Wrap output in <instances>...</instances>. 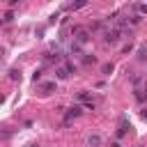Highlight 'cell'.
<instances>
[{"label":"cell","mask_w":147,"mask_h":147,"mask_svg":"<svg viewBox=\"0 0 147 147\" xmlns=\"http://www.w3.org/2000/svg\"><path fill=\"white\" fill-rule=\"evenodd\" d=\"M9 78H11V80H21V71H18V69H11V71H9Z\"/></svg>","instance_id":"obj_12"},{"label":"cell","mask_w":147,"mask_h":147,"mask_svg":"<svg viewBox=\"0 0 147 147\" xmlns=\"http://www.w3.org/2000/svg\"><path fill=\"white\" fill-rule=\"evenodd\" d=\"M83 55H85V57H83L85 64H94V62H96V55H90V53H83Z\"/></svg>","instance_id":"obj_9"},{"label":"cell","mask_w":147,"mask_h":147,"mask_svg":"<svg viewBox=\"0 0 147 147\" xmlns=\"http://www.w3.org/2000/svg\"><path fill=\"white\" fill-rule=\"evenodd\" d=\"M90 39H92V32H90V30L78 28V25L74 28V41H76V44H80V46H83V44H87Z\"/></svg>","instance_id":"obj_1"},{"label":"cell","mask_w":147,"mask_h":147,"mask_svg":"<svg viewBox=\"0 0 147 147\" xmlns=\"http://www.w3.org/2000/svg\"><path fill=\"white\" fill-rule=\"evenodd\" d=\"M9 21H14V14H11V11H7V14H5V23H9Z\"/></svg>","instance_id":"obj_16"},{"label":"cell","mask_w":147,"mask_h":147,"mask_svg":"<svg viewBox=\"0 0 147 147\" xmlns=\"http://www.w3.org/2000/svg\"><path fill=\"white\" fill-rule=\"evenodd\" d=\"M113 71H115V64H113V62H106V64L101 67V74H103V76H110Z\"/></svg>","instance_id":"obj_6"},{"label":"cell","mask_w":147,"mask_h":147,"mask_svg":"<svg viewBox=\"0 0 147 147\" xmlns=\"http://www.w3.org/2000/svg\"><path fill=\"white\" fill-rule=\"evenodd\" d=\"M76 99H78V101H85V99H90V92H87V90H80V92L76 94Z\"/></svg>","instance_id":"obj_10"},{"label":"cell","mask_w":147,"mask_h":147,"mask_svg":"<svg viewBox=\"0 0 147 147\" xmlns=\"http://www.w3.org/2000/svg\"><path fill=\"white\" fill-rule=\"evenodd\" d=\"M119 34H122L119 30H106V32H103V41H106L108 46H115V44L119 41Z\"/></svg>","instance_id":"obj_2"},{"label":"cell","mask_w":147,"mask_h":147,"mask_svg":"<svg viewBox=\"0 0 147 147\" xmlns=\"http://www.w3.org/2000/svg\"><path fill=\"white\" fill-rule=\"evenodd\" d=\"M32 80L39 83V80H41V71H34V74H32Z\"/></svg>","instance_id":"obj_15"},{"label":"cell","mask_w":147,"mask_h":147,"mask_svg":"<svg viewBox=\"0 0 147 147\" xmlns=\"http://www.w3.org/2000/svg\"><path fill=\"white\" fill-rule=\"evenodd\" d=\"M138 60H140V62L147 60V46H140V48H138Z\"/></svg>","instance_id":"obj_8"},{"label":"cell","mask_w":147,"mask_h":147,"mask_svg":"<svg viewBox=\"0 0 147 147\" xmlns=\"http://www.w3.org/2000/svg\"><path fill=\"white\" fill-rule=\"evenodd\" d=\"M85 5H87L85 0H83V2H71V5L67 7V9H71V11H74V9H80V7H85Z\"/></svg>","instance_id":"obj_11"},{"label":"cell","mask_w":147,"mask_h":147,"mask_svg":"<svg viewBox=\"0 0 147 147\" xmlns=\"http://www.w3.org/2000/svg\"><path fill=\"white\" fill-rule=\"evenodd\" d=\"M80 115H83V108H80L78 103H76V106H69V108L64 110V119H67V122L74 119V117H80Z\"/></svg>","instance_id":"obj_3"},{"label":"cell","mask_w":147,"mask_h":147,"mask_svg":"<svg viewBox=\"0 0 147 147\" xmlns=\"http://www.w3.org/2000/svg\"><path fill=\"white\" fill-rule=\"evenodd\" d=\"M2 57H5V48H0V60H2Z\"/></svg>","instance_id":"obj_17"},{"label":"cell","mask_w":147,"mask_h":147,"mask_svg":"<svg viewBox=\"0 0 147 147\" xmlns=\"http://www.w3.org/2000/svg\"><path fill=\"white\" fill-rule=\"evenodd\" d=\"M133 9L138 11V16L140 14H147V5H133Z\"/></svg>","instance_id":"obj_13"},{"label":"cell","mask_w":147,"mask_h":147,"mask_svg":"<svg viewBox=\"0 0 147 147\" xmlns=\"http://www.w3.org/2000/svg\"><path fill=\"white\" fill-rule=\"evenodd\" d=\"M55 76H57L60 80H67V78H69V74H67L64 67H57V69H55Z\"/></svg>","instance_id":"obj_7"},{"label":"cell","mask_w":147,"mask_h":147,"mask_svg":"<svg viewBox=\"0 0 147 147\" xmlns=\"http://www.w3.org/2000/svg\"><path fill=\"white\" fill-rule=\"evenodd\" d=\"M64 69H67V74H76V64H71V62H64Z\"/></svg>","instance_id":"obj_14"},{"label":"cell","mask_w":147,"mask_h":147,"mask_svg":"<svg viewBox=\"0 0 147 147\" xmlns=\"http://www.w3.org/2000/svg\"><path fill=\"white\" fill-rule=\"evenodd\" d=\"M87 147H99L101 145V136H96V133H92V136H87Z\"/></svg>","instance_id":"obj_4"},{"label":"cell","mask_w":147,"mask_h":147,"mask_svg":"<svg viewBox=\"0 0 147 147\" xmlns=\"http://www.w3.org/2000/svg\"><path fill=\"white\" fill-rule=\"evenodd\" d=\"M0 25H5V18H0Z\"/></svg>","instance_id":"obj_18"},{"label":"cell","mask_w":147,"mask_h":147,"mask_svg":"<svg viewBox=\"0 0 147 147\" xmlns=\"http://www.w3.org/2000/svg\"><path fill=\"white\" fill-rule=\"evenodd\" d=\"M55 90H57L55 83H51V80H48V83H41V92H44V94H51V92H55Z\"/></svg>","instance_id":"obj_5"}]
</instances>
